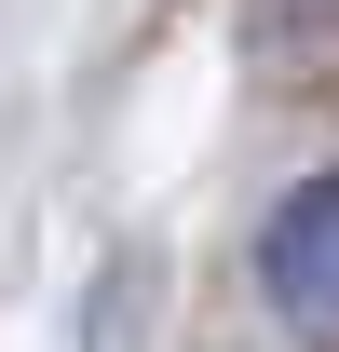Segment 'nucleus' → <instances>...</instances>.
I'll list each match as a JSON object with an SVG mask.
<instances>
[{
  "mask_svg": "<svg viewBox=\"0 0 339 352\" xmlns=\"http://www.w3.org/2000/svg\"><path fill=\"white\" fill-rule=\"evenodd\" d=\"M258 298L285 311L312 352H339V176H298L258 230Z\"/></svg>",
  "mask_w": 339,
  "mask_h": 352,
  "instance_id": "f257e3e1",
  "label": "nucleus"
}]
</instances>
